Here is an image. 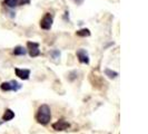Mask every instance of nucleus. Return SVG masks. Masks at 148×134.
I'll return each instance as SVG.
<instances>
[{
  "label": "nucleus",
  "instance_id": "f257e3e1",
  "mask_svg": "<svg viewBox=\"0 0 148 134\" xmlns=\"http://www.w3.org/2000/svg\"><path fill=\"white\" fill-rule=\"evenodd\" d=\"M51 119V110L47 104L39 106L36 114V121L41 125H47Z\"/></svg>",
  "mask_w": 148,
  "mask_h": 134
},
{
  "label": "nucleus",
  "instance_id": "f03ea898",
  "mask_svg": "<svg viewBox=\"0 0 148 134\" xmlns=\"http://www.w3.org/2000/svg\"><path fill=\"white\" fill-rule=\"evenodd\" d=\"M20 88H21V85L17 82V81L3 82V83H1V85H0V89H1L2 92H10V90L17 92V90H19Z\"/></svg>",
  "mask_w": 148,
  "mask_h": 134
},
{
  "label": "nucleus",
  "instance_id": "7ed1b4c3",
  "mask_svg": "<svg viewBox=\"0 0 148 134\" xmlns=\"http://www.w3.org/2000/svg\"><path fill=\"white\" fill-rule=\"evenodd\" d=\"M52 22H53V17L50 12H47L40 20V28L44 30H50Z\"/></svg>",
  "mask_w": 148,
  "mask_h": 134
},
{
  "label": "nucleus",
  "instance_id": "20e7f679",
  "mask_svg": "<svg viewBox=\"0 0 148 134\" xmlns=\"http://www.w3.org/2000/svg\"><path fill=\"white\" fill-rule=\"evenodd\" d=\"M27 52H29V56L35 58L40 56V49H39V44L36 41H28L27 43Z\"/></svg>",
  "mask_w": 148,
  "mask_h": 134
},
{
  "label": "nucleus",
  "instance_id": "39448f33",
  "mask_svg": "<svg viewBox=\"0 0 148 134\" xmlns=\"http://www.w3.org/2000/svg\"><path fill=\"white\" fill-rule=\"evenodd\" d=\"M2 3L6 7L10 8V9H15L17 7H20V6H23V5L30 3V0H3Z\"/></svg>",
  "mask_w": 148,
  "mask_h": 134
},
{
  "label": "nucleus",
  "instance_id": "423d86ee",
  "mask_svg": "<svg viewBox=\"0 0 148 134\" xmlns=\"http://www.w3.org/2000/svg\"><path fill=\"white\" fill-rule=\"evenodd\" d=\"M15 73H16V76H18L20 79H23V81L29 79V77H30V69H26V68H18V67H16Z\"/></svg>",
  "mask_w": 148,
  "mask_h": 134
},
{
  "label": "nucleus",
  "instance_id": "0eeeda50",
  "mask_svg": "<svg viewBox=\"0 0 148 134\" xmlns=\"http://www.w3.org/2000/svg\"><path fill=\"white\" fill-rule=\"evenodd\" d=\"M51 126L55 131H65V130H67L68 127L70 126V124L65 119H58L56 123L52 124Z\"/></svg>",
  "mask_w": 148,
  "mask_h": 134
},
{
  "label": "nucleus",
  "instance_id": "6e6552de",
  "mask_svg": "<svg viewBox=\"0 0 148 134\" xmlns=\"http://www.w3.org/2000/svg\"><path fill=\"white\" fill-rule=\"evenodd\" d=\"M76 55H77V58L78 60L82 63V64H89V56H88V52H86V49H78L77 52H76Z\"/></svg>",
  "mask_w": 148,
  "mask_h": 134
},
{
  "label": "nucleus",
  "instance_id": "1a4fd4ad",
  "mask_svg": "<svg viewBox=\"0 0 148 134\" xmlns=\"http://www.w3.org/2000/svg\"><path fill=\"white\" fill-rule=\"evenodd\" d=\"M15 117V112H12L10 108H7L5 113H3V116H2V121L3 122H8V121H11V119Z\"/></svg>",
  "mask_w": 148,
  "mask_h": 134
},
{
  "label": "nucleus",
  "instance_id": "9d476101",
  "mask_svg": "<svg viewBox=\"0 0 148 134\" xmlns=\"http://www.w3.org/2000/svg\"><path fill=\"white\" fill-rule=\"evenodd\" d=\"M12 54L16 55V56H25L27 54V49L25 47H22V46H17V47L14 48Z\"/></svg>",
  "mask_w": 148,
  "mask_h": 134
},
{
  "label": "nucleus",
  "instance_id": "9b49d317",
  "mask_svg": "<svg viewBox=\"0 0 148 134\" xmlns=\"http://www.w3.org/2000/svg\"><path fill=\"white\" fill-rule=\"evenodd\" d=\"M76 35L79 37H89L90 36V30L88 28H82L76 31Z\"/></svg>",
  "mask_w": 148,
  "mask_h": 134
},
{
  "label": "nucleus",
  "instance_id": "f8f14e48",
  "mask_svg": "<svg viewBox=\"0 0 148 134\" xmlns=\"http://www.w3.org/2000/svg\"><path fill=\"white\" fill-rule=\"evenodd\" d=\"M105 74H106V76H108L109 78H116V77L118 76V73H117V72L111 70L109 68H106V69H105Z\"/></svg>",
  "mask_w": 148,
  "mask_h": 134
},
{
  "label": "nucleus",
  "instance_id": "ddd939ff",
  "mask_svg": "<svg viewBox=\"0 0 148 134\" xmlns=\"http://www.w3.org/2000/svg\"><path fill=\"white\" fill-rule=\"evenodd\" d=\"M50 55H51L52 58L57 59V58H59L60 57V52L59 50H57V49H55V50H51V52H50Z\"/></svg>",
  "mask_w": 148,
  "mask_h": 134
},
{
  "label": "nucleus",
  "instance_id": "4468645a",
  "mask_svg": "<svg viewBox=\"0 0 148 134\" xmlns=\"http://www.w3.org/2000/svg\"><path fill=\"white\" fill-rule=\"evenodd\" d=\"M76 5H82V2H84V0H73Z\"/></svg>",
  "mask_w": 148,
  "mask_h": 134
}]
</instances>
